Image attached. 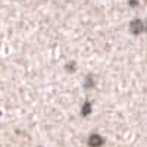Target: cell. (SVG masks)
Masks as SVG:
<instances>
[{
  "label": "cell",
  "instance_id": "obj_2",
  "mask_svg": "<svg viewBox=\"0 0 147 147\" xmlns=\"http://www.w3.org/2000/svg\"><path fill=\"white\" fill-rule=\"evenodd\" d=\"M131 31L134 32V34H138V32H141V30H143V24L140 22V19H134V22L131 24Z\"/></svg>",
  "mask_w": 147,
  "mask_h": 147
},
{
  "label": "cell",
  "instance_id": "obj_1",
  "mask_svg": "<svg viewBox=\"0 0 147 147\" xmlns=\"http://www.w3.org/2000/svg\"><path fill=\"white\" fill-rule=\"evenodd\" d=\"M88 144H90L91 147H100V146L103 144V138H102L100 136H97V134H94V136L90 137Z\"/></svg>",
  "mask_w": 147,
  "mask_h": 147
},
{
  "label": "cell",
  "instance_id": "obj_3",
  "mask_svg": "<svg viewBox=\"0 0 147 147\" xmlns=\"http://www.w3.org/2000/svg\"><path fill=\"white\" fill-rule=\"evenodd\" d=\"M88 112H90V105L87 103V105L84 106V109H82V115H84V116H87V115H88Z\"/></svg>",
  "mask_w": 147,
  "mask_h": 147
}]
</instances>
